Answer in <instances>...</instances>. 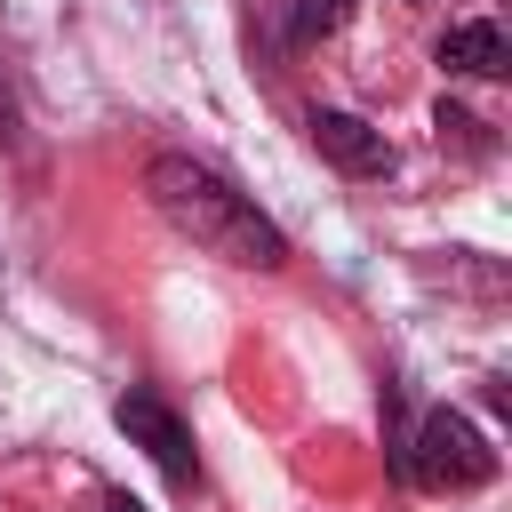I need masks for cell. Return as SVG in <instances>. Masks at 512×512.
Segmentation results:
<instances>
[{"instance_id":"6da1fadb","label":"cell","mask_w":512,"mask_h":512,"mask_svg":"<svg viewBox=\"0 0 512 512\" xmlns=\"http://www.w3.org/2000/svg\"><path fill=\"white\" fill-rule=\"evenodd\" d=\"M144 184H152L160 216H168V224H184L208 256H224V264H264V272L288 256L280 224H272V216H256V208H248V192H232L216 168H200V160H184V152H160V160L144 168Z\"/></svg>"},{"instance_id":"7a4b0ae2","label":"cell","mask_w":512,"mask_h":512,"mask_svg":"<svg viewBox=\"0 0 512 512\" xmlns=\"http://www.w3.org/2000/svg\"><path fill=\"white\" fill-rule=\"evenodd\" d=\"M408 472H416L424 488H480V480L496 472V456H488V440H480V424H472V416H456V408H432V416L416 424Z\"/></svg>"},{"instance_id":"3957f363","label":"cell","mask_w":512,"mask_h":512,"mask_svg":"<svg viewBox=\"0 0 512 512\" xmlns=\"http://www.w3.org/2000/svg\"><path fill=\"white\" fill-rule=\"evenodd\" d=\"M312 144H320L344 176H384V168H392L384 128H368V120H352V112H312Z\"/></svg>"},{"instance_id":"277c9868","label":"cell","mask_w":512,"mask_h":512,"mask_svg":"<svg viewBox=\"0 0 512 512\" xmlns=\"http://www.w3.org/2000/svg\"><path fill=\"white\" fill-rule=\"evenodd\" d=\"M120 432H136V440L160 456V472H168V480H192V432H184L152 392H128V400H120Z\"/></svg>"},{"instance_id":"5b68a950","label":"cell","mask_w":512,"mask_h":512,"mask_svg":"<svg viewBox=\"0 0 512 512\" xmlns=\"http://www.w3.org/2000/svg\"><path fill=\"white\" fill-rule=\"evenodd\" d=\"M440 64H448V72H472V80H496V72L512 64V40H504L496 16H472V24H456V32L440 40Z\"/></svg>"},{"instance_id":"8992f818","label":"cell","mask_w":512,"mask_h":512,"mask_svg":"<svg viewBox=\"0 0 512 512\" xmlns=\"http://www.w3.org/2000/svg\"><path fill=\"white\" fill-rule=\"evenodd\" d=\"M360 0H296V16H288V32L296 40H320V32H336L344 16H352Z\"/></svg>"},{"instance_id":"52a82bcc","label":"cell","mask_w":512,"mask_h":512,"mask_svg":"<svg viewBox=\"0 0 512 512\" xmlns=\"http://www.w3.org/2000/svg\"><path fill=\"white\" fill-rule=\"evenodd\" d=\"M104 512H144V504H136V496H112V504H104Z\"/></svg>"},{"instance_id":"ba28073f","label":"cell","mask_w":512,"mask_h":512,"mask_svg":"<svg viewBox=\"0 0 512 512\" xmlns=\"http://www.w3.org/2000/svg\"><path fill=\"white\" fill-rule=\"evenodd\" d=\"M0 144H8V96H0Z\"/></svg>"}]
</instances>
